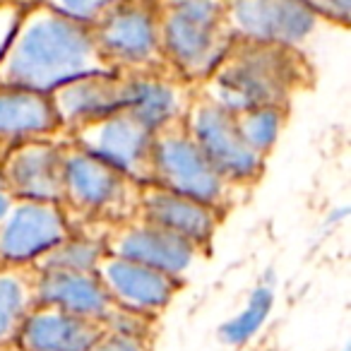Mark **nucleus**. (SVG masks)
Returning a JSON list of instances; mask_svg holds the SVG:
<instances>
[{
  "label": "nucleus",
  "instance_id": "17",
  "mask_svg": "<svg viewBox=\"0 0 351 351\" xmlns=\"http://www.w3.org/2000/svg\"><path fill=\"white\" fill-rule=\"evenodd\" d=\"M125 108L142 118L152 130L183 121L195 97V84L178 73L125 75Z\"/></svg>",
  "mask_w": 351,
  "mask_h": 351
},
{
  "label": "nucleus",
  "instance_id": "3",
  "mask_svg": "<svg viewBox=\"0 0 351 351\" xmlns=\"http://www.w3.org/2000/svg\"><path fill=\"white\" fill-rule=\"evenodd\" d=\"M142 186L145 183L70 140L63 142V191L58 205L70 234L104 243L108 231L140 215Z\"/></svg>",
  "mask_w": 351,
  "mask_h": 351
},
{
  "label": "nucleus",
  "instance_id": "21",
  "mask_svg": "<svg viewBox=\"0 0 351 351\" xmlns=\"http://www.w3.org/2000/svg\"><path fill=\"white\" fill-rule=\"evenodd\" d=\"M231 113H234V123L243 142L265 159H269L279 142V135L291 118V108L282 106H250Z\"/></svg>",
  "mask_w": 351,
  "mask_h": 351
},
{
  "label": "nucleus",
  "instance_id": "11",
  "mask_svg": "<svg viewBox=\"0 0 351 351\" xmlns=\"http://www.w3.org/2000/svg\"><path fill=\"white\" fill-rule=\"evenodd\" d=\"M68 234L58 202L12 197L0 212V263L32 265Z\"/></svg>",
  "mask_w": 351,
  "mask_h": 351
},
{
  "label": "nucleus",
  "instance_id": "5",
  "mask_svg": "<svg viewBox=\"0 0 351 351\" xmlns=\"http://www.w3.org/2000/svg\"><path fill=\"white\" fill-rule=\"evenodd\" d=\"M152 171L156 186L166 191L195 197L226 217L239 210L250 197V188H243L226 178L205 152L197 147L186 123L173 121L154 130V152H152Z\"/></svg>",
  "mask_w": 351,
  "mask_h": 351
},
{
  "label": "nucleus",
  "instance_id": "1",
  "mask_svg": "<svg viewBox=\"0 0 351 351\" xmlns=\"http://www.w3.org/2000/svg\"><path fill=\"white\" fill-rule=\"evenodd\" d=\"M89 73H113L94 41L92 27L39 0L25 3L0 56V87L49 94L58 84Z\"/></svg>",
  "mask_w": 351,
  "mask_h": 351
},
{
  "label": "nucleus",
  "instance_id": "9",
  "mask_svg": "<svg viewBox=\"0 0 351 351\" xmlns=\"http://www.w3.org/2000/svg\"><path fill=\"white\" fill-rule=\"evenodd\" d=\"M231 36L279 44L308 53L325 22L303 0H226Z\"/></svg>",
  "mask_w": 351,
  "mask_h": 351
},
{
  "label": "nucleus",
  "instance_id": "24",
  "mask_svg": "<svg viewBox=\"0 0 351 351\" xmlns=\"http://www.w3.org/2000/svg\"><path fill=\"white\" fill-rule=\"evenodd\" d=\"M265 313H267V301H260L258 298L248 313L236 317L234 322H229V325L221 330V337H224L229 344H243V341H248L250 337L258 332V327L263 325Z\"/></svg>",
  "mask_w": 351,
  "mask_h": 351
},
{
  "label": "nucleus",
  "instance_id": "22",
  "mask_svg": "<svg viewBox=\"0 0 351 351\" xmlns=\"http://www.w3.org/2000/svg\"><path fill=\"white\" fill-rule=\"evenodd\" d=\"M104 253H106V248H104L101 241L68 234L53 248L46 250L41 258H36L32 263V267L36 272H56V269H63V272H94V267H97L99 258Z\"/></svg>",
  "mask_w": 351,
  "mask_h": 351
},
{
  "label": "nucleus",
  "instance_id": "15",
  "mask_svg": "<svg viewBox=\"0 0 351 351\" xmlns=\"http://www.w3.org/2000/svg\"><path fill=\"white\" fill-rule=\"evenodd\" d=\"M142 219L154 221L173 234L183 236L191 243L212 250L217 231L221 229L226 215L195 197L181 195V193L166 191L156 183H145L142 186V200H140V215Z\"/></svg>",
  "mask_w": 351,
  "mask_h": 351
},
{
  "label": "nucleus",
  "instance_id": "18",
  "mask_svg": "<svg viewBox=\"0 0 351 351\" xmlns=\"http://www.w3.org/2000/svg\"><path fill=\"white\" fill-rule=\"evenodd\" d=\"M36 298L39 303H51L80 317L101 322L108 327L123 311L104 289L94 272H39L36 282Z\"/></svg>",
  "mask_w": 351,
  "mask_h": 351
},
{
  "label": "nucleus",
  "instance_id": "28",
  "mask_svg": "<svg viewBox=\"0 0 351 351\" xmlns=\"http://www.w3.org/2000/svg\"><path fill=\"white\" fill-rule=\"evenodd\" d=\"M0 351H22L20 346L15 344V341H12V344H5V346H0Z\"/></svg>",
  "mask_w": 351,
  "mask_h": 351
},
{
  "label": "nucleus",
  "instance_id": "25",
  "mask_svg": "<svg viewBox=\"0 0 351 351\" xmlns=\"http://www.w3.org/2000/svg\"><path fill=\"white\" fill-rule=\"evenodd\" d=\"M327 27L349 32L351 27V0H303Z\"/></svg>",
  "mask_w": 351,
  "mask_h": 351
},
{
  "label": "nucleus",
  "instance_id": "7",
  "mask_svg": "<svg viewBox=\"0 0 351 351\" xmlns=\"http://www.w3.org/2000/svg\"><path fill=\"white\" fill-rule=\"evenodd\" d=\"M183 123L197 147L226 178L250 191L260 186L267 169V159L245 145L229 108L212 101L195 87V97L188 106Z\"/></svg>",
  "mask_w": 351,
  "mask_h": 351
},
{
  "label": "nucleus",
  "instance_id": "14",
  "mask_svg": "<svg viewBox=\"0 0 351 351\" xmlns=\"http://www.w3.org/2000/svg\"><path fill=\"white\" fill-rule=\"evenodd\" d=\"M51 106L60 123V130L70 132L108 113L125 108V75L121 73H89L58 84L49 92Z\"/></svg>",
  "mask_w": 351,
  "mask_h": 351
},
{
  "label": "nucleus",
  "instance_id": "27",
  "mask_svg": "<svg viewBox=\"0 0 351 351\" xmlns=\"http://www.w3.org/2000/svg\"><path fill=\"white\" fill-rule=\"evenodd\" d=\"M89 351H147L145 341L135 339V337L118 335V332H104L101 339L92 346Z\"/></svg>",
  "mask_w": 351,
  "mask_h": 351
},
{
  "label": "nucleus",
  "instance_id": "13",
  "mask_svg": "<svg viewBox=\"0 0 351 351\" xmlns=\"http://www.w3.org/2000/svg\"><path fill=\"white\" fill-rule=\"evenodd\" d=\"M94 274L118 306L152 320L173 301L183 287L181 279L111 253L99 258Z\"/></svg>",
  "mask_w": 351,
  "mask_h": 351
},
{
  "label": "nucleus",
  "instance_id": "16",
  "mask_svg": "<svg viewBox=\"0 0 351 351\" xmlns=\"http://www.w3.org/2000/svg\"><path fill=\"white\" fill-rule=\"evenodd\" d=\"M106 327L51 303H36L25 317L15 344L22 351H89Z\"/></svg>",
  "mask_w": 351,
  "mask_h": 351
},
{
  "label": "nucleus",
  "instance_id": "8",
  "mask_svg": "<svg viewBox=\"0 0 351 351\" xmlns=\"http://www.w3.org/2000/svg\"><path fill=\"white\" fill-rule=\"evenodd\" d=\"M65 140L89 152L97 159L116 166L140 183L154 181L152 152H154V130L130 108H118L108 116L82 125L70 132Z\"/></svg>",
  "mask_w": 351,
  "mask_h": 351
},
{
  "label": "nucleus",
  "instance_id": "2",
  "mask_svg": "<svg viewBox=\"0 0 351 351\" xmlns=\"http://www.w3.org/2000/svg\"><path fill=\"white\" fill-rule=\"evenodd\" d=\"M317 70L298 49L234 36L197 92L229 111L250 106L291 108L301 94L313 92Z\"/></svg>",
  "mask_w": 351,
  "mask_h": 351
},
{
  "label": "nucleus",
  "instance_id": "20",
  "mask_svg": "<svg viewBox=\"0 0 351 351\" xmlns=\"http://www.w3.org/2000/svg\"><path fill=\"white\" fill-rule=\"evenodd\" d=\"M36 282L39 272L32 265L0 263V346L17 339L25 317L39 303Z\"/></svg>",
  "mask_w": 351,
  "mask_h": 351
},
{
  "label": "nucleus",
  "instance_id": "23",
  "mask_svg": "<svg viewBox=\"0 0 351 351\" xmlns=\"http://www.w3.org/2000/svg\"><path fill=\"white\" fill-rule=\"evenodd\" d=\"M39 3L63 12V15L73 17V20L82 22V25L94 27L113 5H116L118 0H39Z\"/></svg>",
  "mask_w": 351,
  "mask_h": 351
},
{
  "label": "nucleus",
  "instance_id": "6",
  "mask_svg": "<svg viewBox=\"0 0 351 351\" xmlns=\"http://www.w3.org/2000/svg\"><path fill=\"white\" fill-rule=\"evenodd\" d=\"M92 34L113 73H176L161 51L154 0H118L92 27Z\"/></svg>",
  "mask_w": 351,
  "mask_h": 351
},
{
  "label": "nucleus",
  "instance_id": "10",
  "mask_svg": "<svg viewBox=\"0 0 351 351\" xmlns=\"http://www.w3.org/2000/svg\"><path fill=\"white\" fill-rule=\"evenodd\" d=\"M104 248L106 253L154 267L181 282L197 263H202L210 255L200 245L142 217H135L108 231L104 239Z\"/></svg>",
  "mask_w": 351,
  "mask_h": 351
},
{
  "label": "nucleus",
  "instance_id": "19",
  "mask_svg": "<svg viewBox=\"0 0 351 351\" xmlns=\"http://www.w3.org/2000/svg\"><path fill=\"white\" fill-rule=\"evenodd\" d=\"M65 137L49 94L17 87H0V156L32 140Z\"/></svg>",
  "mask_w": 351,
  "mask_h": 351
},
{
  "label": "nucleus",
  "instance_id": "4",
  "mask_svg": "<svg viewBox=\"0 0 351 351\" xmlns=\"http://www.w3.org/2000/svg\"><path fill=\"white\" fill-rule=\"evenodd\" d=\"M154 10L166 63L200 84L234 39L226 0H154Z\"/></svg>",
  "mask_w": 351,
  "mask_h": 351
},
{
  "label": "nucleus",
  "instance_id": "12",
  "mask_svg": "<svg viewBox=\"0 0 351 351\" xmlns=\"http://www.w3.org/2000/svg\"><path fill=\"white\" fill-rule=\"evenodd\" d=\"M63 142L32 140L0 156V191L8 200L58 202L63 191Z\"/></svg>",
  "mask_w": 351,
  "mask_h": 351
},
{
  "label": "nucleus",
  "instance_id": "26",
  "mask_svg": "<svg viewBox=\"0 0 351 351\" xmlns=\"http://www.w3.org/2000/svg\"><path fill=\"white\" fill-rule=\"evenodd\" d=\"M22 10H25L22 0H0V56H3L17 22H20Z\"/></svg>",
  "mask_w": 351,
  "mask_h": 351
},
{
  "label": "nucleus",
  "instance_id": "29",
  "mask_svg": "<svg viewBox=\"0 0 351 351\" xmlns=\"http://www.w3.org/2000/svg\"><path fill=\"white\" fill-rule=\"evenodd\" d=\"M22 3H29V0H22Z\"/></svg>",
  "mask_w": 351,
  "mask_h": 351
}]
</instances>
